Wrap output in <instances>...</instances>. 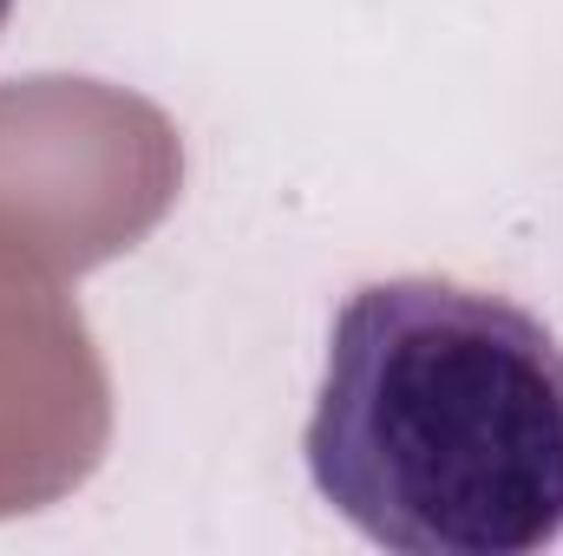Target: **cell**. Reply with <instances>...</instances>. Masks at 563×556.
Segmentation results:
<instances>
[{
  "label": "cell",
  "mask_w": 563,
  "mask_h": 556,
  "mask_svg": "<svg viewBox=\"0 0 563 556\" xmlns=\"http://www.w3.org/2000/svg\"><path fill=\"white\" fill-rule=\"evenodd\" d=\"M7 20H13V0H0V33H7Z\"/></svg>",
  "instance_id": "cell-2"
},
{
  "label": "cell",
  "mask_w": 563,
  "mask_h": 556,
  "mask_svg": "<svg viewBox=\"0 0 563 556\" xmlns=\"http://www.w3.org/2000/svg\"><path fill=\"white\" fill-rule=\"evenodd\" d=\"M301 458L380 551H544L563 537V341L472 281H367L334 314Z\"/></svg>",
  "instance_id": "cell-1"
}]
</instances>
